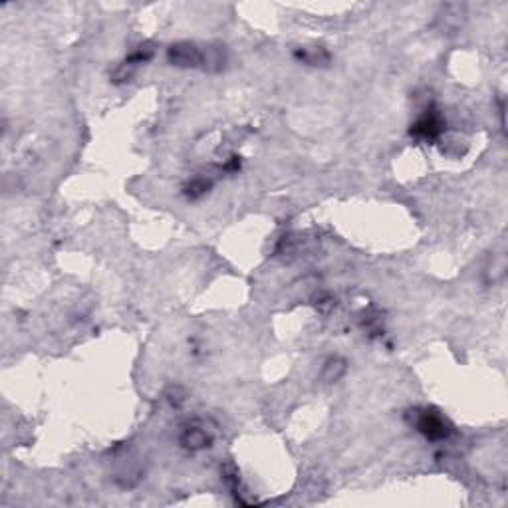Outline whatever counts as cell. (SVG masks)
<instances>
[{
	"label": "cell",
	"mask_w": 508,
	"mask_h": 508,
	"mask_svg": "<svg viewBox=\"0 0 508 508\" xmlns=\"http://www.w3.org/2000/svg\"><path fill=\"white\" fill-rule=\"evenodd\" d=\"M415 427L431 441H441L451 435V425L433 409L415 411Z\"/></svg>",
	"instance_id": "6da1fadb"
},
{
	"label": "cell",
	"mask_w": 508,
	"mask_h": 508,
	"mask_svg": "<svg viewBox=\"0 0 508 508\" xmlns=\"http://www.w3.org/2000/svg\"><path fill=\"white\" fill-rule=\"evenodd\" d=\"M169 60L171 64H175V66L197 68L199 64H203V54L193 44H175V46L169 48Z\"/></svg>",
	"instance_id": "7a4b0ae2"
},
{
	"label": "cell",
	"mask_w": 508,
	"mask_h": 508,
	"mask_svg": "<svg viewBox=\"0 0 508 508\" xmlns=\"http://www.w3.org/2000/svg\"><path fill=\"white\" fill-rule=\"evenodd\" d=\"M441 132H443V119L435 112H427L423 117H419V121L411 130V133L423 139H435Z\"/></svg>",
	"instance_id": "3957f363"
},
{
	"label": "cell",
	"mask_w": 508,
	"mask_h": 508,
	"mask_svg": "<svg viewBox=\"0 0 508 508\" xmlns=\"http://www.w3.org/2000/svg\"><path fill=\"white\" fill-rule=\"evenodd\" d=\"M181 443H183V447H187L191 451H201L205 447H210L213 437L207 431L199 429V427H189V429H185L183 437H181Z\"/></svg>",
	"instance_id": "277c9868"
},
{
	"label": "cell",
	"mask_w": 508,
	"mask_h": 508,
	"mask_svg": "<svg viewBox=\"0 0 508 508\" xmlns=\"http://www.w3.org/2000/svg\"><path fill=\"white\" fill-rule=\"evenodd\" d=\"M343 372H346V363L338 358H332L326 365H324V381H338L339 377L343 376Z\"/></svg>",
	"instance_id": "5b68a950"
},
{
	"label": "cell",
	"mask_w": 508,
	"mask_h": 508,
	"mask_svg": "<svg viewBox=\"0 0 508 508\" xmlns=\"http://www.w3.org/2000/svg\"><path fill=\"white\" fill-rule=\"evenodd\" d=\"M210 189V183L205 179H195L191 185H189V195L191 197H199V195H205V191Z\"/></svg>",
	"instance_id": "8992f818"
}]
</instances>
